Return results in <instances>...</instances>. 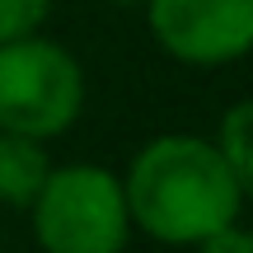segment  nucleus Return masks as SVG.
I'll use <instances>...</instances> for the list:
<instances>
[{
  "instance_id": "39448f33",
  "label": "nucleus",
  "mask_w": 253,
  "mask_h": 253,
  "mask_svg": "<svg viewBox=\"0 0 253 253\" xmlns=\"http://www.w3.org/2000/svg\"><path fill=\"white\" fill-rule=\"evenodd\" d=\"M52 164L42 155V141L19 131H0V202L9 207H28L38 197V188L47 183Z\"/></svg>"
},
{
  "instance_id": "7ed1b4c3",
  "label": "nucleus",
  "mask_w": 253,
  "mask_h": 253,
  "mask_svg": "<svg viewBox=\"0 0 253 253\" xmlns=\"http://www.w3.org/2000/svg\"><path fill=\"white\" fill-rule=\"evenodd\" d=\"M84 108V71L66 47L47 38L0 42V131L52 141Z\"/></svg>"
},
{
  "instance_id": "f03ea898",
  "label": "nucleus",
  "mask_w": 253,
  "mask_h": 253,
  "mask_svg": "<svg viewBox=\"0 0 253 253\" xmlns=\"http://www.w3.org/2000/svg\"><path fill=\"white\" fill-rule=\"evenodd\" d=\"M28 211L42 253H122L131 235L122 178L99 164L52 169Z\"/></svg>"
},
{
  "instance_id": "0eeeda50",
  "label": "nucleus",
  "mask_w": 253,
  "mask_h": 253,
  "mask_svg": "<svg viewBox=\"0 0 253 253\" xmlns=\"http://www.w3.org/2000/svg\"><path fill=\"white\" fill-rule=\"evenodd\" d=\"M47 5H52V0H0V42L33 33L47 19Z\"/></svg>"
},
{
  "instance_id": "20e7f679",
  "label": "nucleus",
  "mask_w": 253,
  "mask_h": 253,
  "mask_svg": "<svg viewBox=\"0 0 253 253\" xmlns=\"http://www.w3.org/2000/svg\"><path fill=\"white\" fill-rule=\"evenodd\" d=\"M155 42L188 66H225L253 52V0H150Z\"/></svg>"
},
{
  "instance_id": "f257e3e1",
  "label": "nucleus",
  "mask_w": 253,
  "mask_h": 253,
  "mask_svg": "<svg viewBox=\"0 0 253 253\" xmlns=\"http://www.w3.org/2000/svg\"><path fill=\"white\" fill-rule=\"evenodd\" d=\"M126 211L131 225L160 244H197L211 230L230 225L244 207L235 173L216 141L197 136H155L126 169Z\"/></svg>"
},
{
  "instance_id": "423d86ee",
  "label": "nucleus",
  "mask_w": 253,
  "mask_h": 253,
  "mask_svg": "<svg viewBox=\"0 0 253 253\" xmlns=\"http://www.w3.org/2000/svg\"><path fill=\"white\" fill-rule=\"evenodd\" d=\"M216 150L225 155V164H230V173H235L239 192L253 197V99L235 103V108L220 118V141H216Z\"/></svg>"
},
{
  "instance_id": "6e6552de",
  "label": "nucleus",
  "mask_w": 253,
  "mask_h": 253,
  "mask_svg": "<svg viewBox=\"0 0 253 253\" xmlns=\"http://www.w3.org/2000/svg\"><path fill=\"white\" fill-rule=\"evenodd\" d=\"M197 253H253V235L230 220V225L211 230L207 239H197Z\"/></svg>"
}]
</instances>
